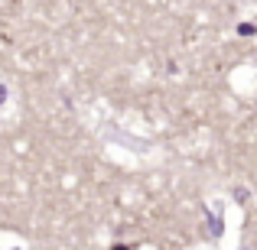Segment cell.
<instances>
[{
  "mask_svg": "<svg viewBox=\"0 0 257 250\" xmlns=\"http://www.w3.org/2000/svg\"><path fill=\"white\" fill-rule=\"evenodd\" d=\"M7 101V85H0V104Z\"/></svg>",
  "mask_w": 257,
  "mask_h": 250,
  "instance_id": "obj_1",
  "label": "cell"
}]
</instances>
